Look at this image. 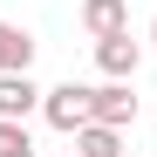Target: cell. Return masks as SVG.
<instances>
[{
    "label": "cell",
    "mask_w": 157,
    "mask_h": 157,
    "mask_svg": "<svg viewBox=\"0 0 157 157\" xmlns=\"http://www.w3.org/2000/svg\"><path fill=\"white\" fill-rule=\"evenodd\" d=\"M41 116L62 130V137H75V130L89 123V89L82 82H62V89H41Z\"/></svg>",
    "instance_id": "cell-1"
},
{
    "label": "cell",
    "mask_w": 157,
    "mask_h": 157,
    "mask_svg": "<svg viewBox=\"0 0 157 157\" xmlns=\"http://www.w3.org/2000/svg\"><path fill=\"white\" fill-rule=\"evenodd\" d=\"M96 68H102V75H116V82H130V75L144 68V48L130 41V28H116V34H96Z\"/></svg>",
    "instance_id": "cell-2"
},
{
    "label": "cell",
    "mask_w": 157,
    "mask_h": 157,
    "mask_svg": "<svg viewBox=\"0 0 157 157\" xmlns=\"http://www.w3.org/2000/svg\"><path fill=\"white\" fill-rule=\"evenodd\" d=\"M89 123H116V130H130L137 123V96H130V82H102V89H89Z\"/></svg>",
    "instance_id": "cell-3"
},
{
    "label": "cell",
    "mask_w": 157,
    "mask_h": 157,
    "mask_svg": "<svg viewBox=\"0 0 157 157\" xmlns=\"http://www.w3.org/2000/svg\"><path fill=\"white\" fill-rule=\"evenodd\" d=\"M34 109H41L34 75H28V68H0V116H21V123H28Z\"/></svg>",
    "instance_id": "cell-4"
},
{
    "label": "cell",
    "mask_w": 157,
    "mask_h": 157,
    "mask_svg": "<svg viewBox=\"0 0 157 157\" xmlns=\"http://www.w3.org/2000/svg\"><path fill=\"white\" fill-rule=\"evenodd\" d=\"M116 28H130V0H82V34L89 41L116 34Z\"/></svg>",
    "instance_id": "cell-5"
},
{
    "label": "cell",
    "mask_w": 157,
    "mask_h": 157,
    "mask_svg": "<svg viewBox=\"0 0 157 157\" xmlns=\"http://www.w3.org/2000/svg\"><path fill=\"white\" fill-rule=\"evenodd\" d=\"M75 157H123V130L116 123H82L75 130Z\"/></svg>",
    "instance_id": "cell-6"
},
{
    "label": "cell",
    "mask_w": 157,
    "mask_h": 157,
    "mask_svg": "<svg viewBox=\"0 0 157 157\" xmlns=\"http://www.w3.org/2000/svg\"><path fill=\"white\" fill-rule=\"evenodd\" d=\"M28 62H34V34L0 21V68H28Z\"/></svg>",
    "instance_id": "cell-7"
},
{
    "label": "cell",
    "mask_w": 157,
    "mask_h": 157,
    "mask_svg": "<svg viewBox=\"0 0 157 157\" xmlns=\"http://www.w3.org/2000/svg\"><path fill=\"white\" fill-rule=\"evenodd\" d=\"M0 157H41L34 137H28V123L21 116H0Z\"/></svg>",
    "instance_id": "cell-8"
},
{
    "label": "cell",
    "mask_w": 157,
    "mask_h": 157,
    "mask_svg": "<svg viewBox=\"0 0 157 157\" xmlns=\"http://www.w3.org/2000/svg\"><path fill=\"white\" fill-rule=\"evenodd\" d=\"M150 41H157V21H150Z\"/></svg>",
    "instance_id": "cell-9"
},
{
    "label": "cell",
    "mask_w": 157,
    "mask_h": 157,
    "mask_svg": "<svg viewBox=\"0 0 157 157\" xmlns=\"http://www.w3.org/2000/svg\"><path fill=\"white\" fill-rule=\"evenodd\" d=\"M62 157H75V150H62Z\"/></svg>",
    "instance_id": "cell-10"
}]
</instances>
